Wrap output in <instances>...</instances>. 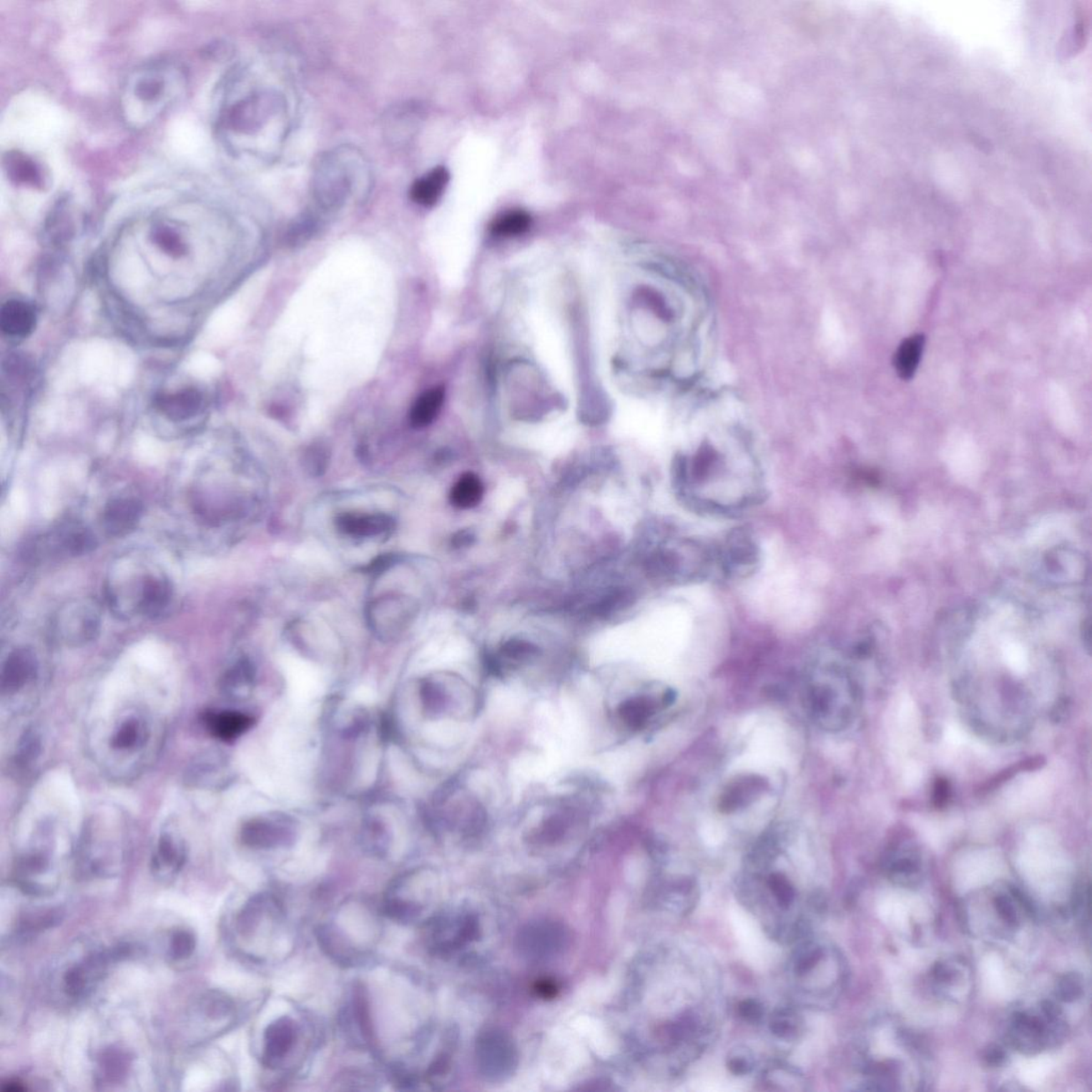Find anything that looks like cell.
<instances>
[{
    "instance_id": "obj_15",
    "label": "cell",
    "mask_w": 1092,
    "mask_h": 1092,
    "mask_svg": "<svg viewBox=\"0 0 1092 1092\" xmlns=\"http://www.w3.org/2000/svg\"><path fill=\"white\" fill-rule=\"evenodd\" d=\"M4 169L8 178L19 186L42 189L46 179L43 168L34 158L18 151L9 152L4 157Z\"/></svg>"
},
{
    "instance_id": "obj_1",
    "label": "cell",
    "mask_w": 1092,
    "mask_h": 1092,
    "mask_svg": "<svg viewBox=\"0 0 1092 1092\" xmlns=\"http://www.w3.org/2000/svg\"><path fill=\"white\" fill-rule=\"evenodd\" d=\"M289 96L273 83L261 81L230 104L223 125L233 134L254 140L253 152L270 158L278 153L290 125Z\"/></svg>"
},
{
    "instance_id": "obj_2",
    "label": "cell",
    "mask_w": 1092,
    "mask_h": 1092,
    "mask_svg": "<svg viewBox=\"0 0 1092 1092\" xmlns=\"http://www.w3.org/2000/svg\"><path fill=\"white\" fill-rule=\"evenodd\" d=\"M186 86V72L171 61H156L137 69L123 91V112L128 124L138 128L150 124L183 95Z\"/></svg>"
},
{
    "instance_id": "obj_12",
    "label": "cell",
    "mask_w": 1092,
    "mask_h": 1092,
    "mask_svg": "<svg viewBox=\"0 0 1092 1092\" xmlns=\"http://www.w3.org/2000/svg\"><path fill=\"white\" fill-rule=\"evenodd\" d=\"M143 515L140 501L119 497L107 504L102 514V526L110 536L123 537L134 531Z\"/></svg>"
},
{
    "instance_id": "obj_33",
    "label": "cell",
    "mask_w": 1092,
    "mask_h": 1092,
    "mask_svg": "<svg viewBox=\"0 0 1092 1092\" xmlns=\"http://www.w3.org/2000/svg\"><path fill=\"white\" fill-rule=\"evenodd\" d=\"M251 679H252L251 665L247 660H240L224 676L222 687L225 694L232 697L242 696L245 689H248Z\"/></svg>"
},
{
    "instance_id": "obj_14",
    "label": "cell",
    "mask_w": 1092,
    "mask_h": 1092,
    "mask_svg": "<svg viewBox=\"0 0 1092 1092\" xmlns=\"http://www.w3.org/2000/svg\"><path fill=\"white\" fill-rule=\"evenodd\" d=\"M186 861V847L179 835L163 832L158 840L152 861L153 870L162 877L173 876L182 870Z\"/></svg>"
},
{
    "instance_id": "obj_19",
    "label": "cell",
    "mask_w": 1092,
    "mask_h": 1092,
    "mask_svg": "<svg viewBox=\"0 0 1092 1092\" xmlns=\"http://www.w3.org/2000/svg\"><path fill=\"white\" fill-rule=\"evenodd\" d=\"M65 637L74 644H87L95 639L100 630V617L95 608L92 606H77L70 612L65 619Z\"/></svg>"
},
{
    "instance_id": "obj_36",
    "label": "cell",
    "mask_w": 1092,
    "mask_h": 1092,
    "mask_svg": "<svg viewBox=\"0 0 1092 1092\" xmlns=\"http://www.w3.org/2000/svg\"><path fill=\"white\" fill-rule=\"evenodd\" d=\"M42 750V741L37 731L28 730L20 740L17 753V764L28 766L34 763Z\"/></svg>"
},
{
    "instance_id": "obj_3",
    "label": "cell",
    "mask_w": 1092,
    "mask_h": 1092,
    "mask_svg": "<svg viewBox=\"0 0 1092 1092\" xmlns=\"http://www.w3.org/2000/svg\"><path fill=\"white\" fill-rule=\"evenodd\" d=\"M372 186L366 159L352 147H340L320 159L312 179L317 209L333 212L351 201H362Z\"/></svg>"
},
{
    "instance_id": "obj_4",
    "label": "cell",
    "mask_w": 1092,
    "mask_h": 1092,
    "mask_svg": "<svg viewBox=\"0 0 1092 1092\" xmlns=\"http://www.w3.org/2000/svg\"><path fill=\"white\" fill-rule=\"evenodd\" d=\"M1065 1033L1061 1017H1050L1043 1010L1042 1014L1017 1012L1013 1014L1008 1040L1020 1052L1032 1055L1058 1043Z\"/></svg>"
},
{
    "instance_id": "obj_49",
    "label": "cell",
    "mask_w": 1092,
    "mask_h": 1092,
    "mask_svg": "<svg viewBox=\"0 0 1092 1092\" xmlns=\"http://www.w3.org/2000/svg\"><path fill=\"white\" fill-rule=\"evenodd\" d=\"M947 798H948L947 783L945 781H938L937 787H936V795H935V799L937 801V806H943V804H945L947 802Z\"/></svg>"
},
{
    "instance_id": "obj_39",
    "label": "cell",
    "mask_w": 1092,
    "mask_h": 1092,
    "mask_svg": "<svg viewBox=\"0 0 1092 1092\" xmlns=\"http://www.w3.org/2000/svg\"><path fill=\"white\" fill-rule=\"evenodd\" d=\"M727 1067L733 1075H748L755 1068V1058L749 1049L737 1048L727 1056Z\"/></svg>"
},
{
    "instance_id": "obj_25",
    "label": "cell",
    "mask_w": 1092,
    "mask_h": 1092,
    "mask_svg": "<svg viewBox=\"0 0 1092 1092\" xmlns=\"http://www.w3.org/2000/svg\"><path fill=\"white\" fill-rule=\"evenodd\" d=\"M147 737L146 721L141 718L131 717L117 727L111 736L110 746L117 751H136L145 746Z\"/></svg>"
},
{
    "instance_id": "obj_24",
    "label": "cell",
    "mask_w": 1092,
    "mask_h": 1092,
    "mask_svg": "<svg viewBox=\"0 0 1092 1092\" xmlns=\"http://www.w3.org/2000/svg\"><path fill=\"white\" fill-rule=\"evenodd\" d=\"M317 939L322 950L341 965L352 967L360 962L362 953L347 942L335 928L320 926L317 930Z\"/></svg>"
},
{
    "instance_id": "obj_40",
    "label": "cell",
    "mask_w": 1092,
    "mask_h": 1092,
    "mask_svg": "<svg viewBox=\"0 0 1092 1092\" xmlns=\"http://www.w3.org/2000/svg\"><path fill=\"white\" fill-rule=\"evenodd\" d=\"M993 904L999 917L1009 927H1017L1020 924V916L1013 894L1010 896L1006 894L997 895L994 897Z\"/></svg>"
},
{
    "instance_id": "obj_42",
    "label": "cell",
    "mask_w": 1092,
    "mask_h": 1092,
    "mask_svg": "<svg viewBox=\"0 0 1092 1092\" xmlns=\"http://www.w3.org/2000/svg\"><path fill=\"white\" fill-rule=\"evenodd\" d=\"M736 1013L737 1016L740 1017L742 1021L749 1024H757L760 1023L764 1016H765V1008H764L763 1004L760 1001H757V999L746 998L738 1003Z\"/></svg>"
},
{
    "instance_id": "obj_38",
    "label": "cell",
    "mask_w": 1092,
    "mask_h": 1092,
    "mask_svg": "<svg viewBox=\"0 0 1092 1092\" xmlns=\"http://www.w3.org/2000/svg\"><path fill=\"white\" fill-rule=\"evenodd\" d=\"M1084 984L1078 973H1068L1056 984V996L1060 1001L1073 1003L1083 996Z\"/></svg>"
},
{
    "instance_id": "obj_35",
    "label": "cell",
    "mask_w": 1092,
    "mask_h": 1092,
    "mask_svg": "<svg viewBox=\"0 0 1092 1092\" xmlns=\"http://www.w3.org/2000/svg\"><path fill=\"white\" fill-rule=\"evenodd\" d=\"M767 886L775 897L777 904L783 909H788L796 900L797 892L792 881L781 873H772L767 878Z\"/></svg>"
},
{
    "instance_id": "obj_43",
    "label": "cell",
    "mask_w": 1092,
    "mask_h": 1092,
    "mask_svg": "<svg viewBox=\"0 0 1092 1092\" xmlns=\"http://www.w3.org/2000/svg\"><path fill=\"white\" fill-rule=\"evenodd\" d=\"M502 652L510 659H523L535 655L537 648L531 644L520 642V640H511V642L504 645Z\"/></svg>"
},
{
    "instance_id": "obj_20",
    "label": "cell",
    "mask_w": 1092,
    "mask_h": 1092,
    "mask_svg": "<svg viewBox=\"0 0 1092 1092\" xmlns=\"http://www.w3.org/2000/svg\"><path fill=\"white\" fill-rule=\"evenodd\" d=\"M449 182V172L444 167H437L415 181L410 189V198L423 207H433L443 196Z\"/></svg>"
},
{
    "instance_id": "obj_17",
    "label": "cell",
    "mask_w": 1092,
    "mask_h": 1092,
    "mask_svg": "<svg viewBox=\"0 0 1092 1092\" xmlns=\"http://www.w3.org/2000/svg\"><path fill=\"white\" fill-rule=\"evenodd\" d=\"M51 552L57 555L81 556L94 550L96 539L92 531L84 526H64L51 537Z\"/></svg>"
},
{
    "instance_id": "obj_44",
    "label": "cell",
    "mask_w": 1092,
    "mask_h": 1092,
    "mask_svg": "<svg viewBox=\"0 0 1092 1092\" xmlns=\"http://www.w3.org/2000/svg\"><path fill=\"white\" fill-rule=\"evenodd\" d=\"M398 561L399 555H395V554H384V555L373 559V561L369 562L367 566L362 568V571L367 574H373V576H377V574H381L387 570H389V569L396 565Z\"/></svg>"
},
{
    "instance_id": "obj_16",
    "label": "cell",
    "mask_w": 1092,
    "mask_h": 1092,
    "mask_svg": "<svg viewBox=\"0 0 1092 1092\" xmlns=\"http://www.w3.org/2000/svg\"><path fill=\"white\" fill-rule=\"evenodd\" d=\"M885 870L891 880L902 886H915L922 879L921 857L912 848H900L889 854Z\"/></svg>"
},
{
    "instance_id": "obj_11",
    "label": "cell",
    "mask_w": 1092,
    "mask_h": 1092,
    "mask_svg": "<svg viewBox=\"0 0 1092 1092\" xmlns=\"http://www.w3.org/2000/svg\"><path fill=\"white\" fill-rule=\"evenodd\" d=\"M768 782L758 775L737 777L722 792L719 809L722 813H733L749 806L767 791Z\"/></svg>"
},
{
    "instance_id": "obj_37",
    "label": "cell",
    "mask_w": 1092,
    "mask_h": 1092,
    "mask_svg": "<svg viewBox=\"0 0 1092 1092\" xmlns=\"http://www.w3.org/2000/svg\"><path fill=\"white\" fill-rule=\"evenodd\" d=\"M197 941L196 937L192 932L186 930H179L173 932L169 946V953L174 960H184L192 955L196 951Z\"/></svg>"
},
{
    "instance_id": "obj_6",
    "label": "cell",
    "mask_w": 1092,
    "mask_h": 1092,
    "mask_svg": "<svg viewBox=\"0 0 1092 1092\" xmlns=\"http://www.w3.org/2000/svg\"><path fill=\"white\" fill-rule=\"evenodd\" d=\"M341 1025L343 1033L356 1047L365 1049L376 1047L367 992L362 984H357L353 989L350 1002L343 1008Z\"/></svg>"
},
{
    "instance_id": "obj_32",
    "label": "cell",
    "mask_w": 1092,
    "mask_h": 1092,
    "mask_svg": "<svg viewBox=\"0 0 1092 1092\" xmlns=\"http://www.w3.org/2000/svg\"><path fill=\"white\" fill-rule=\"evenodd\" d=\"M824 958V950L817 943H804L798 947L794 956V972L798 977H803L811 973Z\"/></svg>"
},
{
    "instance_id": "obj_18",
    "label": "cell",
    "mask_w": 1092,
    "mask_h": 1092,
    "mask_svg": "<svg viewBox=\"0 0 1092 1092\" xmlns=\"http://www.w3.org/2000/svg\"><path fill=\"white\" fill-rule=\"evenodd\" d=\"M157 407L174 422H182L194 417L202 407V395L194 388H185L172 394L162 395L157 399Z\"/></svg>"
},
{
    "instance_id": "obj_26",
    "label": "cell",
    "mask_w": 1092,
    "mask_h": 1092,
    "mask_svg": "<svg viewBox=\"0 0 1092 1092\" xmlns=\"http://www.w3.org/2000/svg\"><path fill=\"white\" fill-rule=\"evenodd\" d=\"M925 337L922 335H912L900 343L895 355V368L897 373L904 380H908L915 375L924 350Z\"/></svg>"
},
{
    "instance_id": "obj_48",
    "label": "cell",
    "mask_w": 1092,
    "mask_h": 1092,
    "mask_svg": "<svg viewBox=\"0 0 1092 1092\" xmlns=\"http://www.w3.org/2000/svg\"><path fill=\"white\" fill-rule=\"evenodd\" d=\"M473 541L474 536L469 531H459L453 539L454 546L457 547L471 546Z\"/></svg>"
},
{
    "instance_id": "obj_31",
    "label": "cell",
    "mask_w": 1092,
    "mask_h": 1092,
    "mask_svg": "<svg viewBox=\"0 0 1092 1092\" xmlns=\"http://www.w3.org/2000/svg\"><path fill=\"white\" fill-rule=\"evenodd\" d=\"M801 1019L793 1009H777L769 1020V1029L776 1037L789 1040L797 1037L802 1027Z\"/></svg>"
},
{
    "instance_id": "obj_10",
    "label": "cell",
    "mask_w": 1092,
    "mask_h": 1092,
    "mask_svg": "<svg viewBox=\"0 0 1092 1092\" xmlns=\"http://www.w3.org/2000/svg\"><path fill=\"white\" fill-rule=\"evenodd\" d=\"M109 958H114L112 953H94L79 965L71 968L64 976V987L69 996L72 998L86 996L94 984L102 977V974L109 966Z\"/></svg>"
},
{
    "instance_id": "obj_41",
    "label": "cell",
    "mask_w": 1092,
    "mask_h": 1092,
    "mask_svg": "<svg viewBox=\"0 0 1092 1092\" xmlns=\"http://www.w3.org/2000/svg\"><path fill=\"white\" fill-rule=\"evenodd\" d=\"M59 914V911L49 910L30 915L22 922V930L25 931H34L53 927L60 920Z\"/></svg>"
},
{
    "instance_id": "obj_29",
    "label": "cell",
    "mask_w": 1092,
    "mask_h": 1092,
    "mask_svg": "<svg viewBox=\"0 0 1092 1092\" xmlns=\"http://www.w3.org/2000/svg\"><path fill=\"white\" fill-rule=\"evenodd\" d=\"M444 389H429L420 396L411 410L410 418L415 428L427 427L437 418L444 403Z\"/></svg>"
},
{
    "instance_id": "obj_7",
    "label": "cell",
    "mask_w": 1092,
    "mask_h": 1092,
    "mask_svg": "<svg viewBox=\"0 0 1092 1092\" xmlns=\"http://www.w3.org/2000/svg\"><path fill=\"white\" fill-rule=\"evenodd\" d=\"M135 589V612L145 616H158L171 602V584L162 574L147 573L138 577Z\"/></svg>"
},
{
    "instance_id": "obj_45",
    "label": "cell",
    "mask_w": 1092,
    "mask_h": 1092,
    "mask_svg": "<svg viewBox=\"0 0 1092 1092\" xmlns=\"http://www.w3.org/2000/svg\"><path fill=\"white\" fill-rule=\"evenodd\" d=\"M337 1083L340 1085L346 1086L345 1087L346 1089L348 1088V1086L350 1085L351 1086L350 1089H357L358 1085L361 1086V1089H366L365 1086L364 1085L372 1087L373 1085L376 1084V1079L373 1078V1076H369V1074H364V1073L358 1074L357 1073H345V1075H341V1078L338 1079Z\"/></svg>"
},
{
    "instance_id": "obj_50",
    "label": "cell",
    "mask_w": 1092,
    "mask_h": 1092,
    "mask_svg": "<svg viewBox=\"0 0 1092 1092\" xmlns=\"http://www.w3.org/2000/svg\"><path fill=\"white\" fill-rule=\"evenodd\" d=\"M2 1090L4 1092H22L27 1090V1087H25L19 1081L8 1080L4 1081Z\"/></svg>"
},
{
    "instance_id": "obj_30",
    "label": "cell",
    "mask_w": 1092,
    "mask_h": 1092,
    "mask_svg": "<svg viewBox=\"0 0 1092 1092\" xmlns=\"http://www.w3.org/2000/svg\"><path fill=\"white\" fill-rule=\"evenodd\" d=\"M531 218L530 215L523 210H511V212L501 215L497 218L491 227V232L496 236H516L526 232L530 229Z\"/></svg>"
},
{
    "instance_id": "obj_8",
    "label": "cell",
    "mask_w": 1092,
    "mask_h": 1092,
    "mask_svg": "<svg viewBox=\"0 0 1092 1092\" xmlns=\"http://www.w3.org/2000/svg\"><path fill=\"white\" fill-rule=\"evenodd\" d=\"M298 1040V1027L294 1020L282 1017L271 1022L265 1030L263 1064L270 1069L278 1068L294 1050Z\"/></svg>"
},
{
    "instance_id": "obj_9",
    "label": "cell",
    "mask_w": 1092,
    "mask_h": 1092,
    "mask_svg": "<svg viewBox=\"0 0 1092 1092\" xmlns=\"http://www.w3.org/2000/svg\"><path fill=\"white\" fill-rule=\"evenodd\" d=\"M39 663L32 650H14L4 661L2 671L4 695L17 694L37 679Z\"/></svg>"
},
{
    "instance_id": "obj_5",
    "label": "cell",
    "mask_w": 1092,
    "mask_h": 1092,
    "mask_svg": "<svg viewBox=\"0 0 1092 1092\" xmlns=\"http://www.w3.org/2000/svg\"><path fill=\"white\" fill-rule=\"evenodd\" d=\"M758 548L750 531L737 528L717 548V561L720 571L727 576H746L755 570L758 562Z\"/></svg>"
},
{
    "instance_id": "obj_23",
    "label": "cell",
    "mask_w": 1092,
    "mask_h": 1092,
    "mask_svg": "<svg viewBox=\"0 0 1092 1092\" xmlns=\"http://www.w3.org/2000/svg\"><path fill=\"white\" fill-rule=\"evenodd\" d=\"M35 315L33 307L19 300H10L4 305L0 315V327L7 335L24 337L33 332Z\"/></svg>"
},
{
    "instance_id": "obj_13",
    "label": "cell",
    "mask_w": 1092,
    "mask_h": 1092,
    "mask_svg": "<svg viewBox=\"0 0 1092 1092\" xmlns=\"http://www.w3.org/2000/svg\"><path fill=\"white\" fill-rule=\"evenodd\" d=\"M335 525L342 534L352 538H373L392 531L395 522L384 514H343L336 517Z\"/></svg>"
},
{
    "instance_id": "obj_34",
    "label": "cell",
    "mask_w": 1092,
    "mask_h": 1092,
    "mask_svg": "<svg viewBox=\"0 0 1092 1092\" xmlns=\"http://www.w3.org/2000/svg\"><path fill=\"white\" fill-rule=\"evenodd\" d=\"M152 238L159 248L163 252L173 256V258H181L186 253V245H185L181 235L176 230L168 227V225H158L154 229Z\"/></svg>"
},
{
    "instance_id": "obj_22",
    "label": "cell",
    "mask_w": 1092,
    "mask_h": 1092,
    "mask_svg": "<svg viewBox=\"0 0 1092 1092\" xmlns=\"http://www.w3.org/2000/svg\"><path fill=\"white\" fill-rule=\"evenodd\" d=\"M205 725L215 737L230 742L243 735L252 725V719L238 712H208L204 717Z\"/></svg>"
},
{
    "instance_id": "obj_46",
    "label": "cell",
    "mask_w": 1092,
    "mask_h": 1092,
    "mask_svg": "<svg viewBox=\"0 0 1092 1092\" xmlns=\"http://www.w3.org/2000/svg\"><path fill=\"white\" fill-rule=\"evenodd\" d=\"M327 456L325 453H322V450L313 451L312 454L307 456L306 469L311 471L312 475L320 476L321 471H324L327 468Z\"/></svg>"
},
{
    "instance_id": "obj_28",
    "label": "cell",
    "mask_w": 1092,
    "mask_h": 1092,
    "mask_svg": "<svg viewBox=\"0 0 1092 1092\" xmlns=\"http://www.w3.org/2000/svg\"><path fill=\"white\" fill-rule=\"evenodd\" d=\"M661 706L648 697H637L623 702L619 707V716L630 729L639 730L647 725L650 718Z\"/></svg>"
},
{
    "instance_id": "obj_27",
    "label": "cell",
    "mask_w": 1092,
    "mask_h": 1092,
    "mask_svg": "<svg viewBox=\"0 0 1092 1092\" xmlns=\"http://www.w3.org/2000/svg\"><path fill=\"white\" fill-rule=\"evenodd\" d=\"M485 486L478 476L466 473L460 477L450 491V502L460 509L474 508L483 500Z\"/></svg>"
},
{
    "instance_id": "obj_21",
    "label": "cell",
    "mask_w": 1092,
    "mask_h": 1092,
    "mask_svg": "<svg viewBox=\"0 0 1092 1092\" xmlns=\"http://www.w3.org/2000/svg\"><path fill=\"white\" fill-rule=\"evenodd\" d=\"M410 607H411L410 602L404 598L382 599L381 601L373 605L369 618L373 627L378 629L396 630L403 627L404 623H408L412 614L410 613Z\"/></svg>"
},
{
    "instance_id": "obj_47",
    "label": "cell",
    "mask_w": 1092,
    "mask_h": 1092,
    "mask_svg": "<svg viewBox=\"0 0 1092 1092\" xmlns=\"http://www.w3.org/2000/svg\"><path fill=\"white\" fill-rule=\"evenodd\" d=\"M1006 1058V1053H1005V1051L1001 1047H998V1045H991L990 1048L986 1050V1052H984L983 1055V1059L986 1060V1063L989 1066H992V1067H998V1066L1003 1065Z\"/></svg>"
}]
</instances>
